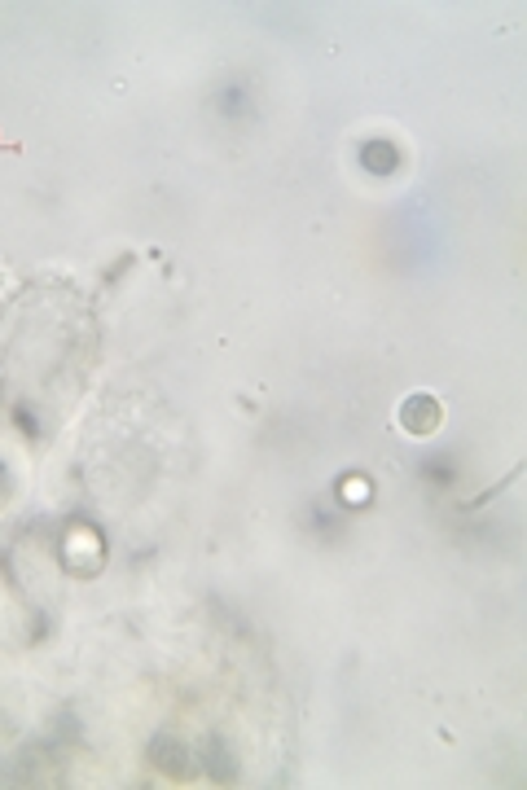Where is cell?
I'll list each match as a JSON object with an SVG mask.
<instances>
[{"mask_svg": "<svg viewBox=\"0 0 527 790\" xmlns=\"http://www.w3.org/2000/svg\"><path fill=\"white\" fill-rule=\"evenodd\" d=\"M400 421L404 430H413V435H427V430H435L440 426V404L431 400V395H409L400 409Z\"/></svg>", "mask_w": 527, "mask_h": 790, "instance_id": "1", "label": "cell"}, {"mask_svg": "<svg viewBox=\"0 0 527 790\" xmlns=\"http://www.w3.org/2000/svg\"><path fill=\"white\" fill-rule=\"evenodd\" d=\"M396 163H400V154H396L391 141H365V146H360V167L370 176H391Z\"/></svg>", "mask_w": 527, "mask_h": 790, "instance_id": "2", "label": "cell"}, {"mask_svg": "<svg viewBox=\"0 0 527 790\" xmlns=\"http://www.w3.org/2000/svg\"><path fill=\"white\" fill-rule=\"evenodd\" d=\"M150 760L163 768L167 777H185V773H189V755H185V746H180V742H172V738H154Z\"/></svg>", "mask_w": 527, "mask_h": 790, "instance_id": "3", "label": "cell"}, {"mask_svg": "<svg viewBox=\"0 0 527 790\" xmlns=\"http://www.w3.org/2000/svg\"><path fill=\"white\" fill-rule=\"evenodd\" d=\"M207 773H211V782H233L238 777V765L225 751V742H207Z\"/></svg>", "mask_w": 527, "mask_h": 790, "instance_id": "4", "label": "cell"}, {"mask_svg": "<svg viewBox=\"0 0 527 790\" xmlns=\"http://www.w3.org/2000/svg\"><path fill=\"white\" fill-rule=\"evenodd\" d=\"M220 110H225L228 119H238V115H247V110H251V101L242 97V84H228L225 93H220Z\"/></svg>", "mask_w": 527, "mask_h": 790, "instance_id": "5", "label": "cell"}, {"mask_svg": "<svg viewBox=\"0 0 527 790\" xmlns=\"http://www.w3.org/2000/svg\"><path fill=\"white\" fill-rule=\"evenodd\" d=\"M422 474H431V479H440V483H444V479H452V470H449V457H431L427 466H422Z\"/></svg>", "mask_w": 527, "mask_h": 790, "instance_id": "6", "label": "cell"}, {"mask_svg": "<svg viewBox=\"0 0 527 790\" xmlns=\"http://www.w3.org/2000/svg\"><path fill=\"white\" fill-rule=\"evenodd\" d=\"M18 426H23L26 435H35V421H31V413H26V409H18Z\"/></svg>", "mask_w": 527, "mask_h": 790, "instance_id": "7", "label": "cell"}, {"mask_svg": "<svg viewBox=\"0 0 527 790\" xmlns=\"http://www.w3.org/2000/svg\"><path fill=\"white\" fill-rule=\"evenodd\" d=\"M0 483H5V466H0Z\"/></svg>", "mask_w": 527, "mask_h": 790, "instance_id": "8", "label": "cell"}]
</instances>
